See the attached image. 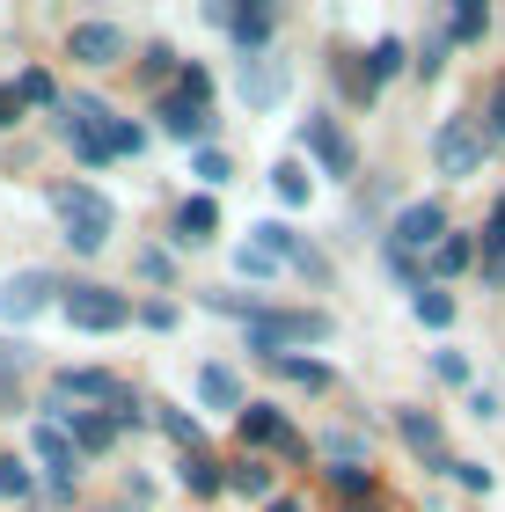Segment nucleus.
Here are the masks:
<instances>
[{"label": "nucleus", "mask_w": 505, "mask_h": 512, "mask_svg": "<svg viewBox=\"0 0 505 512\" xmlns=\"http://www.w3.org/2000/svg\"><path fill=\"white\" fill-rule=\"evenodd\" d=\"M66 52H74L81 66H118L125 59V30H118V22H74Z\"/></svg>", "instance_id": "obj_7"}, {"label": "nucleus", "mask_w": 505, "mask_h": 512, "mask_svg": "<svg viewBox=\"0 0 505 512\" xmlns=\"http://www.w3.org/2000/svg\"><path fill=\"white\" fill-rule=\"evenodd\" d=\"M271 366H279V381H293V388H330V366H323V359L286 352V359H271Z\"/></svg>", "instance_id": "obj_17"}, {"label": "nucleus", "mask_w": 505, "mask_h": 512, "mask_svg": "<svg viewBox=\"0 0 505 512\" xmlns=\"http://www.w3.org/2000/svg\"><path fill=\"white\" fill-rule=\"evenodd\" d=\"M484 154H491V132L476 118H447L440 132H432V169H440V176H476Z\"/></svg>", "instance_id": "obj_3"}, {"label": "nucleus", "mask_w": 505, "mask_h": 512, "mask_svg": "<svg viewBox=\"0 0 505 512\" xmlns=\"http://www.w3.org/2000/svg\"><path fill=\"white\" fill-rule=\"evenodd\" d=\"M140 147H147L140 125H110V154H140Z\"/></svg>", "instance_id": "obj_33"}, {"label": "nucleus", "mask_w": 505, "mask_h": 512, "mask_svg": "<svg viewBox=\"0 0 505 512\" xmlns=\"http://www.w3.org/2000/svg\"><path fill=\"white\" fill-rule=\"evenodd\" d=\"M396 66H403V44H396V37L366 52V74H374V81H388V74H396Z\"/></svg>", "instance_id": "obj_28"}, {"label": "nucleus", "mask_w": 505, "mask_h": 512, "mask_svg": "<svg viewBox=\"0 0 505 512\" xmlns=\"http://www.w3.org/2000/svg\"><path fill=\"white\" fill-rule=\"evenodd\" d=\"M242 439H249V447H271V439H279V447H286V410L242 403Z\"/></svg>", "instance_id": "obj_13"}, {"label": "nucleus", "mask_w": 505, "mask_h": 512, "mask_svg": "<svg viewBox=\"0 0 505 512\" xmlns=\"http://www.w3.org/2000/svg\"><path fill=\"white\" fill-rule=\"evenodd\" d=\"M396 432H403L410 447H418V454L432 461V469H454V461H447V439H440V425H432L425 410H396Z\"/></svg>", "instance_id": "obj_11"}, {"label": "nucleus", "mask_w": 505, "mask_h": 512, "mask_svg": "<svg viewBox=\"0 0 505 512\" xmlns=\"http://www.w3.org/2000/svg\"><path fill=\"white\" fill-rule=\"evenodd\" d=\"M271 191H279L286 205H308V169L301 161H279V169H271Z\"/></svg>", "instance_id": "obj_20"}, {"label": "nucleus", "mask_w": 505, "mask_h": 512, "mask_svg": "<svg viewBox=\"0 0 505 512\" xmlns=\"http://www.w3.org/2000/svg\"><path fill=\"white\" fill-rule=\"evenodd\" d=\"M198 395H205L213 410H242V381L227 374V366H205V374H198Z\"/></svg>", "instance_id": "obj_16"}, {"label": "nucleus", "mask_w": 505, "mask_h": 512, "mask_svg": "<svg viewBox=\"0 0 505 512\" xmlns=\"http://www.w3.org/2000/svg\"><path fill=\"white\" fill-rule=\"evenodd\" d=\"M22 118V96H15V88H0V125H15Z\"/></svg>", "instance_id": "obj_36"}, {"label": "nucleus", "mask_w": 505, "mask_h": 512, "mask_svg": "<svg viewBox=\"0 0 505 512\" xmlns=\"http://www.w3.org/2000/svg\"><path fill=\"white\" fill-rule=\"evenodd\" d=\"M66 322H74V330H125L132 300L110 293V286H74V293H66Z\"/></svg>", "instance_id": "obj_4"}, {"label": "nucleus", "mask_w": 505, "mask_h": 512, "mask_svg": "<svg viewBox=\"0 0 505 512\" xmlns=\"http://www.w3.org/2000/svg\"><path fill=\"white\" fill-rule=\"evenodd\" d=\"M484 0H462V8H454V22H447V37H462V44H476V37H484Z\"/></svg>", "instance_id": "obj_21"}, {"label": "nucleus", "mask_w": 505, "mask_h": 512, "mask_svg": "<svg viewBox=\"0 0 505 512\" xmlns=\"http://www.w3.org/2000/svg\"><path fill=\"white\" fill-rule=\"evenodd\" d=\"M235 264H242V271H257V278H264V271H279V256H264L257 242H242V249H235Z\"/></svg>", "instance_id": "obj_34"}, {"label": "nucleus", "mask_w": 505, "mask_h": 512, "mask_svg": "<svg viewBox=\"0 0 505 512\" xmlns=\"http://www.w3.org/2000/svg\"><path fill=\"white\" fill-rule=\"evenodd\" d=\"M227 483H235V491H249V498H271V469H257V461H235V469H227Z\"/></svg>", "instance_id": "obj_24"}, {"label": "nucleus", "mask_w": 505, "mask_h": 512, "mask_svg": "<svg viewBox=\"0 0 505 512\" xmlns=\"http://www.w3.org/2000/svg\"><path fill=\"white\" fill-rule=\"evenodd\" d=\"M183 483H191L198 498H213V491H220V469H213L205 454H191V461H183Z\"/></svg>", "instance_id": "obj_26"}, {"label": "nucleus", "mask_w": 505, "mask_h": 512, "mask_svg": "<svg viewBox=\"0 0 505 512\" xmlns=\"http://www.w3.org/2000/svg\"><path fill=\"white\" fill-rule=\"evenodd\" d=\"M52 293H59V278H52V271H15L8 286H0V315H8V322H30Z\"/></svg>", "instance_id": "obj_8"}, {"label": "nucleus", "mask_w": 505, "mask_h": 512, "mask_svg": "<svg viewBox=\"0 0 505 512\" xmlns=\"http://www.w3.org/2000/svg\"><path fill=\"white\" fill-rule=\"evenodd\" d=\"M469 256H476V242H469V235H447L440 249H432V264H440V271L454 278V271H462V264H469Z\"/></svg>", "instance_id": "obj_25"}, {"label": "nucleus", "mask_w": 505, "mask_h": 512, "mask_svg": "<svg viewBox=\"0 0 505 512\" xmlns=\"http://www.w3.org/2000/svg\"><path fill=\"white\" fill-rule=\"evenodd\" d=\"M491 132H505V81L491 88Z\"/></svg>", "instance_id": "obj_37"}, {"label": "nucleus", "mask_w": 505, "mask_h": 512, "mask_svg": "<svg viewBox=\"0 0 505 512\" xmlns=\"http://www.w3.org/2000/svg\"><path fill=\"white\" fill-rule=\"evenodd\" d=\"M432 366H440V381H469V359H462V352H440Z\"/></svg>", "instance_id": "obj_35"}, {"label": "nucleus", "mask_w": 505, "mask_h": 512, "mask_svg": "<svg viewBox=\"0 0 505 512\" xmlns=\"http://www.w3.org/2000/svg\"><path fill=\"white\" fill-rule=\"evenodd\" d=\"M454 483H462V491H491V469H484V461H454V469H447Z\"/></svg>", "instance_id": "obj_30"}, {"label": "nucleus", "mask_w": 505, "mask_h": 512, "mask_svg": "<svg viewBox=\"0 0 505 512\" xmlns=\"http://www.w3.org/2000/svg\"><path fill=\"white\" fill-rule=\"evenodd\" d=\"M418 322H425V330H454V293L418 286Z\"/></svg>", "instance_id": "obj_19"}, {"label": "nucleus", "mask_w": 505, "mask_h": 512, "mask_svg": "<svg viewBox=\"0 0 505 512\" xmlns=\"http://www.w3.org/2000/svg\"><path fill=\"white\" fill-rule=\"evenodd\" d=\"M271 512H308L301 498H271Z\"/></svg>", "instance_id": "obj_38"}, {"label": "nucleus", "mask_w": 505, "mask_h": 512, "mask_svg": "<svg viewBox=\"0 0 505 512\" xmlns=\"http://www.w3.org/2000/svg\"><path fill=\"white\" fill-rule=\"evenodd\" d=\"M162 432L176 439V447H191V454H198V425H191L183 410H162Z\"/></svg>", "instance_id": "obj_29"}, {"label": "nucleus", "mask_w": 505, "mask_h": 512, "mask_svg": "<svg viewBox=\"0 0 505 512\" xmlns=\"http://www.w3.org/2000/svg\"><path fill=\"white\" fill-rule=\"evenodd\" d=\"M323 337H330L323 308H264L249 322V352H264V359H286L293 344H323Z\"/></svg>", "instance_id": "obj_1"}, {"label": "nucleus", "mask_w": 505, "mask_h": 512, "mask_svg": "<svg viewBox=\"0 0 505 512\" xmlns=\"http://www.w3.org/2000/svg\"><path fill=\"white\" fill-rule=\"evenodd\" d=\"M235 88H242V103H257V110H271L293 88V74L271 52H242V66H235Z\"/></svg>", "instance_id": "obj_6"}, {"label": "nucleus", "mask_w": 505, "mask_h": 512, "mask_svg": "<svg viewBox=\"0 0 505 512\" xmlns=\"http://www.w3.org/2000/svg\"><path fill=\"white\" fill-rule=\"evenodd\" d=\"M308 154L323 161L330 176H352V161H359V154H352V139H344L330 118H308Z\"/></svg>", "instance_id": "obj_10"}, {"label": "nucleus", "mask_w": 505, "mask_h": 512, "mask_svg": "<svg viewBox=\"0 0 505 512\" xmlns=\"http://www.w3.org/2000/svg\"><path fill=\"white\" fill-rule=\"evenodd\" d=\"M30 374V344H15V337H0V403H15V381Z\"/></svg>", "instance_id": "obj_18"}, {"label": "nucleus", "mask_w": 505, "mask_h": 512, "mask_svg": "<svg viewBox=\"0 0 505 512\" xmlns=\"http://www.w3.org/2000/svg\"><path fill=\"white\" fill-rule=\"evenodd\" d=\"M359 512H381V505H366V498H359Z\"/></svg>", "instance_id": "obj_39"}, {"label": "nucleus", "mask_w": 505, "mask_h": 512, "mask_svg": "<svg viewBox=\"0 0 505 512\" xmlns=\"http://www.w3.org/2000/svg\"><path fill=\"white\" fill-rule=\"evenodd\" d=\"M15 96H22V103H59V88H52V74H44V66H30V74L15 81Z\"/></svg>", "instance_id": "obj_27"}, {"label": "nucleus", "mask_w": 505, "mask_h": 512, "mask_svg": "<svg viewBox=\"0 0 505 512\" xmlns=\"http://www.w3.org/2000/svg\"><path fill=\"white\" fill-rule=\"evenodd\" d=\"M176 96L205 110V96H213V74H205V66H176Z\"/></svg>", "instance_id": "obj_22"}, {"label": "nucleus", "mask_w": 505, "mask_h": 512, "mask_svg": "<svg viewBox=\"0 0 505 512\" xmlns=\"http://www.w3.org/2000/svg\"><path fill=\"white\" fill-rule=\"evenodd\" d=\"M37 461H44V469H52V483H59V491H66V483L81 476V469H74L81 454H74V439H66L59 425H37Z\"/></svg>", "instance_id": "obj_12"}, {"label": "nucleus", "mask_w": 505, "mask_h": 512, "mask_svg": "<svg viewBox=\"0 0 505 512\" xmlns=\"http://www.w3.org/2000/svg\"><path fill=\"white\" fill-rule=\"evenodd\" d=\"M154 118H162L169 139H198V132H205V110L183 103V96H162V110H154Z\"/></svg>", "instance_id": "obj_14"}, {"label": "nucleus", "mask_w": 505, "mask_h": 512, "mask_svg": "<svg viewBox=\"0 0 505 512\" xmlns=\"http://www.w3.org/2000/svg\"><path fill=\"white\" fill-rule=\"evenodd\" d=\"M330 483H337V491L344 498H366V491H374V483H366V469H359V461H330V469H323Z\"/></svg>", "instance_id": "obj_23"}, {"label": "nucleus", "mask_w": 505, "mask_h": 512, "mask_svg": "<svg viewBox=\"0 0 505 512\" xmlns=\"http://www.w3.org/2000/svg\"><path fill=\"white\" fill-rule=\"evenodd\" d=\"M440 242H447V205L440 198H418V205L396 213V242H388V249L418 256V249H440Z\"/></svg>", "instance_id": "obj_5"}, {"label": "nucleus", "mask_w": 505, "mask_h": 512, "mask_svg": "<svg viewBox=\"0 0 505 512\" xmlns=\"http://www.w3.org/2000/svg\"><path fill=\"white\" fill-rule=\"evenodd\" d=\"M213 227H220V205H213V198H191V205L176 213V235H183V242H213Z\"/></svg>", "instance_id": "obj_15"}, {"label": "nucleus", "mask_w": 505, "mask_h": 512, "mask_svg": "<svg viewBox=\"0 0 505 512\" xmlns=\"http://www.w3.org/2000/svg\"><path fill=\"white\" fill-rule=\"evenodd\" d=\"M0 491H8V498H30V469H22V461H0Z\"/></svg>", "instance_id": "obj_32"}, {"label": "nucleus", "mask_w": 505, "mask_h": 512, "mask_svg": "<svg viewBox=\"0 0 505 512\" xmlns=\"http://www.w3.org/2000/svg\"><path fill=\"white\" fill-rule=\"evenodd\" d=\"M271 22H279V8L271 0H249V8H227V22L220 30L242 44V52H264V37H271Z\"/></svg>", "instance_id": "obj_9"}, {"label": "nucleus", "mask_w": 505, "mask_h": 512, "mask_svg": "<svg viewBox=\"0 0 505 512\" xmlns=\"http://www.w3.org/2000/svg\"><path fill=\"white\" fill-rule=\"evenodd\" d=\"M52 205H59V220H66V242H74L81 256L110 242V198L103 191H88V183H59Z\"/></svg>", "instance_id": "obj_2"}, {"label": "nucleus", "mask_w": 505, "mask_h": 512, "mask_svg": "<svg viewBox=\"0 0 505 512\" xmlns=\"http://www.w3.org/2000/svg\"><path fill=\"white\" fill-rule=\"evenodd\" d=\"M227 176H235V169H227V154H213V147H205V154H198V183H213V191H220Z\"/></svg>", "instance_id": "obj_31"}]
</instances>
